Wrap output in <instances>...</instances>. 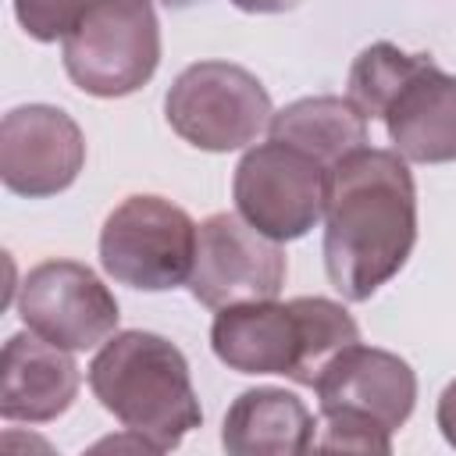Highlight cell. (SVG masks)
Wrapping results in <instances>:
<instances>
[{
	"instance_id": "16",
	"label": "cell",
	"mask_w": 456,
	"mask_h": 456,
	"mask_svg": "<svg viewBox=\"0 0 456 456\" xmlns=\"http://www.w3.org/2000/svg\"><path fill=\"white\" fill-rule=\"evenodd\" d=\"M428 53H406L392 43H370L349 68V100L363 118H381L388 96L424 64Z\"/></svg>"
},
{
	"instance_id": "3",
	"label": "cell",
	"mask_w": 456,
	"mask_h": 456,
	"mask_svg": "<svg viewBox=\"0 0 456 456\" xmlns=\"http://www.w3.org/2000/svg\"><path fill=\"white\" fill-rule=\"evenodd\" d=\"M89 388L125 431L171 452L200 428L203 410L182 349L157 331H118L89 363Z\"/></svg>"
},
{
	"instance_id": "15",
	"label": "cell",
	"mask_w": 456,
	"mask_h": 456,
	"mask_svg": "<svg viewBox=\"0 0 456 456\" xmlns=\"http://www.w3.org/2000/svg\"><path fill=\"white\" fill-rule=\"evenodd\" d=\"M267 132L324 167H335L342 157L367 146V118L349 96H303L271 114Z\"/></svg>"
},
{
	"instance_id": "12",
	"label": "cell",
	"mask_w": 456,
	"mask_h": 456,
	"mask_svg": "<svg viewBox=\"0 0 456 456\" xmlns=\"http://www.w3.org/2000/svg\"><path fill=\"white\" fill-rule=\"evenodd\" d=\"M381 121L406 164L456 160V75L424 57V64L388 96Z\"/></svg>"
},
{
	"instance_id": "9",
	"label": "cell",
	"mask_w": 456,
	"mask_h": 456,
	"mask_svg": "<svg viewBox=\"0 0 456 456\" xmlns=\"http://www.w3.org/2000/svg\"><path fill=\"white\" fill-rule=\"evenodd\" d=\"M285 249L256 232L242 214H210L196 228V256L189 292L210 310L274 299L285 285Z\"/></svg>"
},
{
	"instance_id": "4",
	"label": "cell",
	"mask_w": 456,
	"mask_h": 456,
	"mask_svg": "<svg viewBox=\"0 0 456 456\" xmlns=\"http://www.w3.org/2000/svg\"><path fill=\"white\" fill-rule=\"evenodd\" d=\"M314 392L321 399L314 449L385 456L392 431L413 413L417 374L403 356L353 342L324 367Z\"/></svg>"
},
{
	"instance_id": "7",
	"label": "cell",
	"mask_w": 456,
	"mask_h": 456,
	"mask_svg": "<svg viewBox=\"0 0 456 456\" xmlns=\"http://www.w3.org/2000/svg\"><path fill=\"white\" fill-rule=\"evenodd\" d=\"M196 228L200 224L164 196H128L100 228V264L118 285L139 292L178 289L192 274Z\"/></svg>"
},
{
	"instance_id": "10",
	"label": "cell",
	"mask_w": 456,
	"mask_h": 456,
	"mask_svg": "<svg viewBox=\"0 0 456 456\" xmlns=\"http://www.w3.org/2000/svg\"><path fill=\"white\" fill-rule=\"evenodd\" d=\"M18 317L46 342L82 353L107 342L121 314L114 292L93 267L78 260H43L21 281Z\"/></svg>"
},
{
	"instance_id": "2",
	"label": "cell",
	"mask_w": 456,
	"mask_h": 456,
	"mask_svg": "<svg viewBox=\"0 0 456 456\" xmlns=\"http://www.w3.org/2000/svg\"><path fill=\"white\" fill-rule=\"evenodd\" d=\"M360 342L349 310L324 296H296L289 303L260 299L217 310L210 324L214 356L239 374H285L314 388L324 367Z\"/></svg>"
},
{
	"instance_id": "8",
	"label": "cell",
	"mask_w": 456,
	"mask_h": 456,
	"mask_svg": "<svg viewBox=\"0 0 456 456\" xmlns=\"http://www.w3.org/2000/svg\"><path fill=\"white\" fill-rule=\"evenodd\" d=\"M324 192L328 167L278 139L246 150L232 178L235 210L274 242L303 239L324 217Z\"/></svg>"
},
{
	"instance_id": "17",
	"label": "cell",
	"mask_w": 456,
	"mask_h": 456,
	"mask_svg": "<svg viewBox=\"0 0 456 456\" xmlns=\"http://www.w3.org/2000/svg\"><path fill=\"white\" fill-rule=\"evenodd\" d=\"M89 4L93 0H14V18L36 43H57Z\"/></svg>"
},
{
	"instance_id": "5",
	"label": "cell",
	"mask_w": 456,
	"mask_h": 456,
	"mask_svg": "<svg viewBox=\"0 0 456 456\" xmlns=\"http://www.w3.org/2000/svg\"><path fill=\"white\" fill-rule=\"evenodd\" d=\"M68 78L100 100L142 89L160 64V21L150 0H93L61 39Z\"/></svg>"
},
{
	"instance_id": "19",
	"label": "cell",
	"mask_w": 456,
	"mask_h": 456,
	"mask_svg": "<svg viewBox=\"0 0 456 456\" xmlns=\"http://www.w3.org/2000/svg\"><path fill=\"white\" fill-rule=\"evenodd\" d=\"M228 4H235L246 14H281V11L299 7L303 0H228Z\"/></svg>"
},
{
	"instance_id": "18",
	"label": "cell",
	"mask_w": 456,
	"mask_h": 456,
	"mask_svg": "<svg viewBox=\"0 0 456 456\" xmlns=\"http://www.w3.org/2000/svg\"><path fill=\"white\" fill-rule=\"evenodd\" d=\"M435 420L445 435V442L456 449V381L445 385V392L438 395V410H435Z\"/></svg>"
},
{
	"instance_id": "11",
	"label": "cell",
	"mask_w": 456,
	"mask_h": 456,
	"mask_svg": "<svg viewBox=\"0 0 456 456\" xmlns=\"http://www.w3.org/2000/svg\"><path fill=\"white\" fill-rule=\"evenodd\" d=\"M86 164V139L71 114L50 103H25L0 121V178L14 196L43 200L75 185Z\"/></svg>"
},
{
	"instance_id": "13",
	"label": "cell",
	"mask_w": 456,
	"mask_h": 456,
	"mask_svg": "<svg viewBox=\"0 0 456 456\" xmlns=\"http://www.w3.org/2000/svg\"><path fill=\"white\" fill-rule=\"evenodd\" d=\"M78 381L71 349H61L36 331H18L4 342L0 356V417L46 424L75 403Z\"/></svg>"
},
{
	"instance_id": "6",
	"label": "cell",
	"mask_w": 456,
	"mask_h": 456,
	"mask_svg": "<svg viewBox=\"0 0 456 456\" xmlns=\"http://www.w3.org/2000/svg\"><path fill=\"white\" fill-rule=\"evenodd\" d=\"M271 96L260 78L232 61L189 64L164 96L171 132L207 153L249 146L271 125Z\"/></svg>"
},
{
	"instance_id": "14",
	"label": "cell",
	"mask_w": 456,
	"mask_h": 456,
	"mask_svg": "<svg viewBox=\"0 0 456 456\" xmlns=\"http://www.w3.org/2000/svg\"><path fill=\"white\" fill-rule=\"evenodd\" d=\"M317 420L285 388H246L224 413L221 445L232 456H299L314 449Z\"/></svg>"
},
{
	"instance_id": "1",
	"label": "cell",
	"mask_w": 456,
	"mask_h": 456,
	"mask_svg": "<svg viewBox=\"0 0 456 456\" xmlns=\"http://www.w3.org/2000/svg\"><path fill=\"white\" fill-rule=\"evenodd\" d=\"M417 242V185L395 150L360 146L328 167L324 271L349 303L392 281Z\"/></svg>"
},
{
	"instance_id": "20",
	"label": "cell",
	"mask_w": 456,
	"mask_h": 456,
	"mask_svg": "<svg viewBox=\"0 0 456 456\" xmlns=\"http://www.w3.org/2000/svg\"><path fill=\"white\" fill-rule=\"evenodd\" d=\"M164 4H167V7H189L192 0H164Z\"/></svg>"
}]
</instances>
